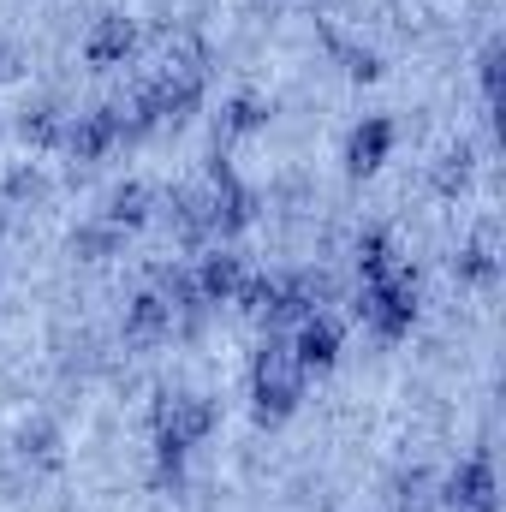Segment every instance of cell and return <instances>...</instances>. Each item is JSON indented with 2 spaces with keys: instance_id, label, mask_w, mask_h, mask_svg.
<instances>
[{
  "instance_id": "6da1fadb",
  "label": "cell",
  "mask_w": 506,
  "mask_h": 512,
  "mask_svg": "<svg viewBox=\"0 0 506 512\" xmlns=\"http://www.w3.org/2000/svg\"><path fill=\"white\" fill-rule=\"evenodd\" d=\"M209 429H215V405H209L203 393H173V399H161V411H155V459H161V483L179 477L185 453H191Z\"/></svg>"
},
{
  "instance_id": "7a4b0ae2",
  "label": "cell",
  "mask_w": 506,
  "mask_h": 512,
  "mask_svg": "<svg viewBox=\"0 0 506 512\" xmlns=\"http://www.w3.org/2000/svg\"><path fill=\"white\" fill-rule=\"evenodd\" d=\"M251 399H256V423H280V417H292V411H298V399H304V370H298L292 346H286V340H274V334H268V346L256 352Z\"/></svg>"
},
{
  "instance_id": "3957f363",
  "label": "cell",
  "mask_w": 506,
  "mask_h": 512,
  "mask_svg": "<svg viewBox=\"0 0 506 512\" xmlns=\"http://www.w3.org/2000/svg\"><path fill=\"white\" fill-rule=\"evenodd\" d=\"M364 322L376 328L381 340H405L411 334V322H417V280L405 274V268H393L387 280L376 286H364Z\"/></svg>"
},
{
  "instance_id": "277c9868",
  "label": "cell",
  "mask_w": 506,
  "mask_h": 512,
  "mask_svg": "<svg viewBox=\"0 0 506 512\" xmlns=\"http://www.w3.org/2000/svg\"><path fill=\"white\" fill-rule=\"evenodd\" d=\"M203 209H209V227H215V233H245L251 215H256V197H251V185H239L227 167H215V173H209Z\"/></svg>"
},
{
  "instance_id": "5b68a950",
  "label": "cell",
  "mask_w": 506,
  "mask_h": 512,
  "mask_svg": "<svg viewBox=\"0 0 506 512\" xmlns=\"http://www.w3.org/2000/svg\"><path fill=\"white\" fill-rule=\"evenodd\" d=\"M120 137H126V108H90V114H78V120L66 126L60 143H66L78 161H102Z\"/></svg>"
},
{
  "instance_id": "8992f818",
  "label": "cell",
  "mask_w": 506,
  "mask_h": 512,
  "mask_svg": "<svg viewBox=\"0 0 506 512\" xmlns=\"http://www.w3.org/2000/svg\"><path fill=\"white\" fill-rule=\"evenodd\" d=\"M292 358H298V370L310 376V370H334V358H340V328H334V316H304L298 322V334H292Z\"/></svg>"
},
{
  "instance_id": "52a82bcc",
  "label": "cell",
  "mask_w": 506,
  "mask_h": 512,
  "mask_svg": "<svg viewBox=\"0 0 506 512\" xmlns=\"http://www.w3.org/2000/svg\"><path fill=\"white\" fill-rule=\"evenodd\" d=\"M447 507L453 512H495V471H489V459H465L447 477Z\"/></svg>"
},
{
  "instance_id": "ba28073f",
  "label": "cell",
  "mask_w": 506,
  "mask_h": 512,
  "mask_svg": "<svg viewBox=\"0 0 506 512\" xmlns=\"http://www.w3.org/2000/svg\"><path fill=\"white\" fill-rule=\"evenodd\" d=\"M239 280H245V262H239V256H227V251L203 256V268L191 274V286H197V298H203V304H233Z\"/></svg>"
},
{
  "instance_id": "9c48e42d",
  "label": "cell",
  "mask_w": 506,
  "mask_h": 512,
  "mask_svg": "<svg viewBox=\"0 0 506 512\" xmlns=\"http://www.w3.org/2000/svg\"><path fill=\"white\" fill-rule=\"evenodd\" d=\"M387 149H393V126H387V120H364V126L352 131V143H346V167H352V179L376 173L381 161H387Z\"/></svg>"
},
{
  "instance_id": "30bf717a",
  "label": "cell",
  "mask_w": 506,
  "mask_h": 512,
  "mask_svg": "<svg viewBox=\"0 0 506 512\" xmlns=\"http://www.w3.org/2000/svg\"><path fill=\"white\" fill-rule=\"evenodd\" d=\"M137 48V30H131L126 18H102L96 30H90V42H84V54H90V66H126V54Z\"/></svg>"
},
{
  "instance_id": "8fae6325",
  "label": "cell",
  "mask_w": 506,
  "mask_h": 512,
  "mask_svg": "<svg viewBox=\"0 0 506 512\" xmlns=\"http://www.w3.org/2000/svg\"><path fill=\"white\" fill-rule=\"evenodd\" d=\"M173 328V304L161 298V286H149V292H137L126 310V340H161Z\"/></svg>"
},
{
  "instance_id": "7c38bea8",
  "label": "cell",
  "mask_w": 506,
  "mask_h": 512,
  "mask_svg": "<svg viewBox=\"0 0 506 512\" xmlns=\"http://www.w3.org/2000/svg\"><path fill=\"white\" fill-rule=\"evenodd\" d=\"M358 268H364V286H376V280H387L399 262H393V239L387 233H364L358 239Z\"/></svg>"
},
{
  "instance_id": "4fadbf2b",
  "label": "cell",
  "mask_w": 506,
  "mask_h": 512,
  "mask_svg": "<svg viewBox=\"0 0 506 512\" xmlns=\"http://www.w3.org/2000/svg\"><path fill=\"white\" fill-rule=\"evenodd\" d=\"M149 221V185H126V191H114V203H108V227H143Z\"/></svg>"
},
{
  "instance_id": "5bb4252c",
  "label": "cell",
  "mask_w": 506,
  "mask_h": 512,
  "mask_svg": "<svg viewBox=\"0 0 506 512\" xmlns=\"http://www.w3.org/2000/svg\"><path fill=\"white\" fill-rule=\"evenodd\" d=\"M459 280H471V286H489L495 280V245L489 239H471L459 251Z\"/></svg>"
},
{
  "instance_id": "9a60e30c",
  "label": "cell",
  "mask_w": 506,
  "mask_h": 512,
  "mask_svg": "<svg viewBox=\"0 0 506 512\" xmlns=\"http://www.w3.org/2000/svg\"><path fill=\"white\" fill-rule=\"evenodd\" d=\"M114 245H120V227H108V221H102V227H84V233L72 239V251L90 256V262H102V256L114 251Z\"/></svg>"
},
{
  "instance_id": "2e32d148",
  "label": "cell",
  "mask_w": 506,
  "mask_h": 512,
  "mask_svg": "<svg viewBox=\"0 0 506 512\" xmlns=\"http://www.w3.org/2000/svg\"><path fill=\"white\" fill-rule=\"evenodd\" d=\"M24 137H30V143H60V137H66V131H60V114H54V108H36V114L24 120Z\"/></svg>"
},
{
  "instance_id": "e0dca14e",
  "label": "cell",
  "mask_w": 506,
  "mask_h": 512,
  "mask_svg": "<svg viewBox=\"0 0 506 512\" xmlns=\"http://www.w3.org/2000/svg\"><path fill=\"white\" fill-rule=\"evenodd\" d=\"M465 179H471V155H465V149H453V155H447V167H441V191H459Z\"/></svg>"
},
{
  "instance_id": "ac0fdd59",
  "label": "cell",
  "mask_w": 506,
  "mask_h": 512,
  "mask_svg": "<svg viewBox=\"0 0 506 512\" xmlns=\"http://www.w3.org/2000/svg\"><path fill=\"white\" fill-rule=\"evenodd\" d=\"M256 126H262V108H256L251 96H239L233 114H227V131H256Z\"/></svg>"
},
{
  "instance_id": "d6986e66",
  "label": "cell",
  "mask_w": 506,
  "mask_h": 512,
  "mask_svg": "<svg viewBox=\"0 0 506 512\" xmlns=\"http://www.w3.org/2000/svg\"><path fill=\"white\" fill-rule=\"evenodd\" d=\"M0 227H6V203H0Z\"/></svg>"
}]
</instances>
